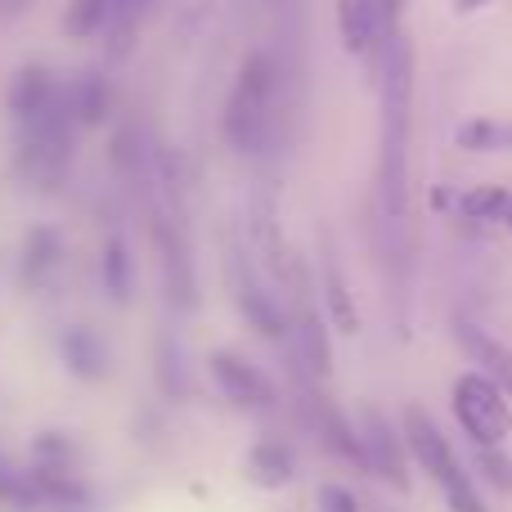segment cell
<instances>
[{"instance_id": "cell-10", "label": "cell", "mask_w": 512, "mask_h": 512, "mask_svg": "<svg viewBox=\"0 0 512 512\" xmlns=\"http://www.w3.org/2000/svg\"><path fill=\"white\" fill-rule=\"evenodd\" d=\"M239 310H243V319H248L256 333L270 337V342H279V337L288 333V319H283V310L274 306L270 292H265L248 270H239Z\"/></svg>"}, {"instance_id": "cell-21", "label": "cell", "mask_w": 512, "mask_h": 512, "mask_svg": "<svg viewBox=\"0 0 512 512\" xmlns=\"http://www.w3.org/2000/svg\"><path fill=\"white\" fill-rule=\"evenodd\" d=\"M108 9H113V0H77V9H72V32H90Z\"/></svg>"}, {"instance_id": "cell-22", "label": "cell", "mask_w": 512, "mask_h": 512, "mask_svg": "<svg viewBox=\"0 0 512 512\" xmlns=\"http://www.w3.org/2000/svg\"><path fill=\"white\" fill-rule=\"evenodd\" d=\"M319 508L324 512H360V499L346 486H319Z\"/></svg>"}, {"instance_id": "cell-23", "label": "cell", "mask_w": 512, "mask_h": 512, "mask_svg": "<svg viewBox=\"0 0 512 512\" xmlns=\"http://www.w3.org/2000/svg\"><path fill=\"white\" fill-rule=\"evenodd\" d=\"M481 5H490V0H454V9H459V14H477Z\"/></svg>"}, {"instance_id": "cell-2", "label": "cell", "mask_w": 512, "mask_h": 512, "mask_svg": "<svg viewBox=\"0 0 512 512\" xmlns=\"http://www.w3.org/2000/svg\"><path fill=\"white\" fill-rule=\"evenodd\" d=\"M274 99H279V63L265 50H256L239 68V81H234L230 99H225L221 131L230 140V149H239V153L261 149L274 122Z\"/></svg>"}, {"instance_id": "cell-17", "label": "cell", "mask_w": 512, "mask_h": 512, "mask_svg": "<svg viewBox=\"0 0 512 512\" xmlns=\"http://www.w3.org/2000/svg\"><path fill=\"white\" fill-rule=\"evenodd\" d=\"M477 468L486 472V481L499 490V495H512V459L499 454V445H481L477 450Z\"/></svg>"}, {"instance_id": "cell-7", "label": "cell", "mask_w": 512, "mask_h": 512, "mask_svg": "<svg viewBox=\"0 0 512 512\" xmlns=\"http://www.w3.org/2000/svg\"><path fill=\"white\" fill-rule=\"evenodd\" d=\"M153 239H158V252H162V274H167L171 306H176V310H194L198 306V283H194V261H189L185 234L176 230V221H162V216H158Z\"/></svg>"}, {"instance_id": "cell-3", "label": "cell", "mask_w": 512, "mask_h": 512, "mask_svg": "<svg viewBox=\"0 0 512 512\" xmlns=\"http://www.w3.org/2000/svg\"><path fill=\"white\" fill-rule=\"evenodd\" d=\"M454 414H459L463 432H468L477 445H499L512 432L508 396L477 369L463 373V378L454 382Z\"/></svg>"}, {"instance_id": "cell-14", "label": "cell", "mask_w": 512, "mask_h": 512, "mask_svg": "<svg viewBox=\"0 0 512 512\" xmlns=\"http://www.w3.org/2000/svg\"><path fill=\"white\" fill-rule=\"evenodd\" d=\"M337 32L351 54L373 50V0H337Z\"/></svg>"}, {"instance_id": "cell-5", "label": "cell", "mask_w": 512, "mask_h": 512, "mask_svg": "<svg viewBox=\"0 0 512 512\" xmlns=\"http://www.w3.org/2000/svg\"><path fill=\"white\" fill-rule=\"evenodd\" d=\"M360 450H364V472H378V477L396 490L409 486L405 441L391 432V423L378 414V409H364V418H360Z\"/></svg>"}, {"instance_id": "cell-20", "label": "cell", "mask_w": 512, "mask_h": 512, "mask_svg": "<svg viewBox=\"0 0 512 512\" xmlns=\"http://www.w3.org/2000/svg\"><path fill=\"white\" fill-rule=\"evenodd\" d=\"M445 504H450V512H486V504L477 499V490H472V481H454L450 490H445Z\"/></svg>"}, {"instance_id": "cell-13", "label": "cell", "mask_w": 512, "mask_h": 512, "mask_svg": "<svg viewBox=\"0 0 512 512\" xmlns=\"http://www.w3.org/2000/svg\"><path fill=\"white\" fill-rule=\"evenodd\" d=\"M248 477L256 481V486H265V490L288 486V481H292V454H288V445L261 441L248 454Z\"/></svg>"}, {"instance_id": "cell-12", "label": "cell", "mask_w": 512, "mask_h": 512, "mask_svg": "<svg viewBox=\"0 0 512 512\" xmlns=\"http://www.w3.org/2000/svg\"><path fill=\"white\" fill-rule=\"evenodd\" d=\"M297 351H301V364H306L315 378H328V369H333L328 333H324V319H319V310L306 306V301H301V310H297Z\"/></svg>"}, {"instance_id": "cell-16", "label": "cell", "mask_w": 512, "mask_h": 512, "mask_svg": "<svg viewBox=\"0 0 512 512\" xmlns=\"http://www.w3.org/2000/svg\"><path fill=\"white\" fill-rule=\"evenodd\" d=\"M459 207L468 221H504L512 212V194L499 185H481V189H472V194H463Z\"/></svg>"}, {"instance_id": "cell-24", "label": "cell", "mask_w": 512, "mask_h": 512, "mask_svg": "<svg viewBox=\"0 0 512 512\" xmlns=\"http://www.w3.org/2000/svg\"><path fill=\"white\" fill-rule=\"evenodd\" d=\"M504 221H508V230H512V212H508V216H504Z\"/></svg>"}, {"instance_id": "cell-19", "label": "cell", "mask_w": 512, "mask_h": 512, "mask_svg": "<svg viewBox=\"0 0 512 512\" xmlns=\"http://www.w3.org/2000/svg\"><path fill=\"white\" fill-rule=\"evenodd\" d=\"M108 283H113V297H126V288H131V265H126L122 243L108 248Z\"/></svg>"}, {"instance_id": "cell-18", "label": "cell", "mask_w": 512, "mask_h": 512, "mask_svg": "<svg viewBox=\"0 0 512 512\" xmlns=\"http://www.w3.org/2000/svg\"><path fill=\"white\" fill-rule=\"evenodd\" d=\"M400 9H405V0H373V41H378V50H387L391 36H400Z\"/></svg>"}, {"instance_id": "cell-6", "label": "cell", "mask_w": 512, "mask_h": 512, "mask_svg": "<svg viewBox=\"0 0 512 512\" xmlns=\"http://www.w3.org/2000/svg\"><path fill=\"white\" fill-rule=\"evenodd\" d=\"M207 369H212V378H216V387H221V396L234 400V405H243V409H265V405L274 400V382L265 378V373L256 369L252 360H243V355H234V351H212Z\"/></svg>"}, {"instance_id": "cell-9", "label": "cell", "mask_w": 512, "mask_h": 512, "mask_svg": "<svg viewBox=\"0 0 512 512\" xmlns=\"http://www.w3.org/2000/svg\"><path fill=\"white\" fill-rule=\"evenodd\" d=\"M459 342H463V351L481 364L477 373H486V378L512 400V351L508 346L495 342V337H490L486 328H477V324H459Z\"/></svg>"}, {"instance_id": "cell-1", "label": "cell", "mask_w": 512, "mask_h": 512, "mask_svg": "<svg viewBox=\"0 0 512 512\" xmlns=\"http://www.w3.org/2000/svg\"><path fill=\"white\" fill-rule=\"evenodd\" d=\"M382 203L391 216H405V153H409V104H414V59L400 36H391L382 50Z\"/></svg>"}, {"instance_id": "cell-4", "label": "cell", "mask_w": 512, "mask_h": 512, "mask_svg": "<svg viewBox=\"0 0 512 512\" xmlns=\"http://www.w3.org/2000/svg\"><path fill=\"white\" fill-rule=\"evenodd\" d=\"M400 423H405V436H400V441H405V450H414V459L423 463V472H427V477H432L441 490H450L454 481L468 477V472L459 468V459H454L450 441L441 436V427L432 423V414H427L423 405H409Z\"/></svg>"}, {"instance_id": "cell-15", "label": "cell", "mask_w": 512, "mask_h": 512, "mask_svg": "<svg viewBox=\"0 0 512 512\" xmlns=\"http://www.w3.org/2000/svg\"><path fill=\"white\" fill-rule=\"evenodd\" d=\"M454 140L468 153H499V149H512V126L495 122V117H477V122H463Z\"/></svg>"}, {"instance_id": "cell-11", "label": "cell", "mask_w": 512, "mask_h": 512, "mask_svg": "<svg viewBox=\"0 0 512 512\" xmlns=\"http://www.w3.org/2000/svg\"><path fill=\"white\" fill-rule=\"evenodd\" d=\"M324 301H328L333 324L342 328L346 337L360 333V310H355V297H351V288H346V274H342V265H337L333 243L328 239H324Z\"/></svg>"}, {"instance_id": "cell-8", "label": "cell", "mask_w": 512, "mask_h": 512, "mask_svg": "<svg viewBox=\"0 0 512 512\" xmlns=\"http://www.w3.org/2000/svg\"><path fill=\"white\" fill-rule=\"evenodd\" d=\"M306 409H310V427L324 436V445L333 454H342L351 468H364V450H360V432L342 418V409L328 405L324 396H306Z\"/></svg>"}]
</instances>
